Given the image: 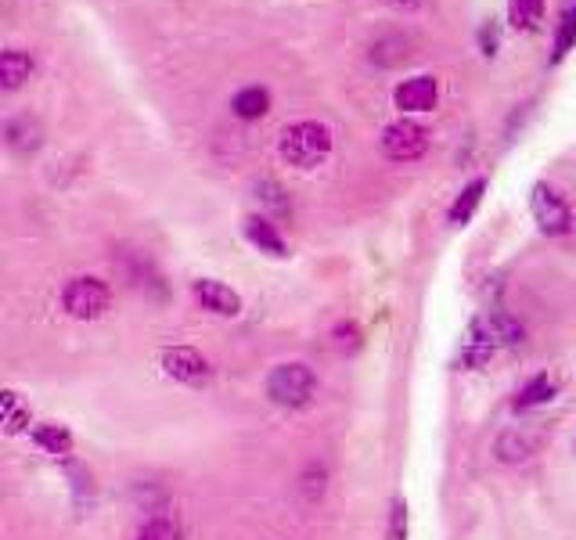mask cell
I'll list each match as a JSON object with an SVG mask.
<instances>
[{
  "instance_id": "obj_1",
  "label": "cell",
  "mask_w": 576,
  "mask_h": 540,
  "mask_svg": "<svg viewBox=\"0 0 576 540\" xmlns=\"http://www.w3.org/2000/svg\"><path fill=\"white\" fill-rule=\"evenodd\" d=\"M281 159L296 170H314L332 155V130L317 119H299V123L281 130Z\"/></svg>"
},
{
  "instance_id": "obj_2",
  "label": "cell",
  "mask_w": 576,
  "mask_h": 540,
  "mask_svg": "<svg viewBox=\"0 0 576 540\" xmlns=\"http://www.w3.org/2000/svg\"><path fill=\"white\" fill-rule=\"evenodd\" d=\"M515 342H522V324L519 321H512L508 314L479 317V321L468 328L465 342H461V360L472 364V368H479V364H486L497 350L515 346Z\"/></svg>"
},
{
  "instance_id": "obj_3",
  "label": "cell",
  "mask_w": 576,
  "mask_h": 540,
  "mask_svg": "<svg viewBox=\"0 0 576 540\" xmlns=\"http://www.w3.org/2000/svg\"><path fill=\"white\" fill-rule=\"evenodd\" d=\"M317 393V375L306 364H278L267 375V396L278 407H306Z\"/></svg>"
},
{
  "instance_id": "obj_4",
  "label": "cell",
  "mask_w": 576,
  "mask_h": 540,
  "mask_svg": "<svg viewBox=\"0 0 576 540\" xmlns=\"http://www.w3.org/2000/svg\"><path fill=\"white\" fill-rule=\"evenodd\" d=\"M112 303V292L101 278H72L62 288V306L65 314L76 321H98Z\"/></svg>"
},
{
  "instance_id": "obj_5",
  "label": "cell",
  "mask_w": 576,
  "mask_h": 540,
  "mask_svg": "<svg viewBox=\"0 0 576 540\" xmlns=\"http://www.w3.org/2000/svg\"><path fill=\"white\" fill-rule=\"evenodd\" d=\"M425 148H429V134L418 123H411V119H396V123H389L382 130V152L393 162L422 159Z\"/></svg>"
},
{
  "instance_id": "obj_6",
  "label": "cell",
  "mask_w": 576,
  "mask_h": 540,
  "mask_svg": "<svg viewBox=\"0 0 576 540\" xmlns=\"http://www.w3.org/2000/svg\"><path fill=\"white\" fill-rule=\"evenodd\" d=\"M530 206L544 234H566L569 227H573V213H569L566 198L558 195L555 188H548V184H537V188H533Z\"/></svg>"
},
{
  "instance_id": "obj_7",
  "label": "cell",
  "mask_w": 576,
  "mask_h": 540,
  "mask_svg": "<svg viewBox=\"0 0 576 540\" xmlns=\"http://www.w3.org/2000/svg\"><path fill=\"white\" fill-rule=\"evenodd\" d=\"M162 371L177 378V382L202 386L209 378V360L198 350H191V346H170V350H162Z\"/></svg>"
},
{
  "instance_id": "obj_8",
  "label": "cell",
  "mask_w": 576,
  "mask_h": 540,
  "mask_svg": "<svg viewBox=\"0 0 576 540\" xmlns=\"http://www.w3.org/2000/svg\"><path fill=\"white\" fill-rule=\"evenodd\" d=\"M393 101L400 112H432L440 101V83L436 76H411L393 90Z\"/></svg>"
},
{
  "instance_id": "obj_9",
  "label": "cell",
  "mask_w": 576,
  "mask_h": 540,
  "mask_svg": "<svg viewBox=\"0 0 576 540\" xmlns=\"http://www.w3.org/2000/svg\"><path fill=\"white\" fill-rule=\"evenodd\" d=\"M191 292H195V299L202 303V310H209V314H220V317L242 314V296H238L234 288H227L224 281L198 278L195 285H191Z\"/></svg>"
},
{
  "instance_id": "obj_10",
  "label": "cell",
  "mask_w": 576,
  "mask_h": 540,
  "mask_svg": "<svg viewBox=\"0 0 576 540\" xmlns=\"http://www.w3.org/2000/svg\"><path fill=\"white\" fill-rule=\"evenodd\" d=\"M4 141H8V148L15 155H33L36 148L44 144V126H40L36 116H29V112L11 116L8 123H4Z\"/></svg>"
},
{
  "instance_id": "obj_11",
  "label": "cell",
  "mask_w": 576,
  "mask_h": 540,
  "mask_svg": "<svg viewBox=\"0 0 576 540\" xmlns=\"http://www.w3.org/2000/svg\"><path fill=\"white\" fill-rule=\"evenodd\" d=\"M537 443L540 436L530 429H508L501 432V440H497V458L515 465V461H526L530 454H537Z\"/></svg>"
},
{
  "instance_id": "obj_12",
  "label": "cell",
  "mask_w": 576,
  "mask_h": 540,
  "mask_svg": "<svg viewBox=\"0 0 576 540\" xmlns=\"http://www.w3.org/2000/svg\"><path fill=\"white\" fill-rule=\"evenodd\" d=\"M33 76V58L26 51H4L0 54V87L18 90Z\"/></svg>"
},
{
  "instance_id": "obj_13",
  "label": "cell",
  "mask_w": 576,
  "mask_h": 540,
  "mask_svg": "<svg viewBox=\"0 0 576 540\" xmlns=\"http://www.w3.org/2000/svg\"><path fill=\"white\" fill-rule=\"evenodd\" d=\"M33 443L44 454H54V458H69L72 454V432L65 425H54V422H44L33 429Z\"/></svg>"
},
{
  "instance_id": "obj_14",
  "label": "cell",
  "mask_w": 576,
  "mask_h": 540,
  "mask_svg": "<svg viewBox=\"0 0 576 540\" xmlns=\"http://www.w3.org/2000/svg\"><path fill=\"white\" fill-rule=\"evenodd\" d=\"M231 112L238 119H263L270 112V90L267 87H245L231 98Z\"/></svg>"
},
{
  "instance_id": "obj_15",
  "label": "cell",
  "mask_w": 576,
  "mask_h": 540,
  "mask_svg": "<svg viewBox=\"0 0 576 540\" xmlns=\"http://www.w3.org/2000/svg\"><path fill=\"white\" fill-rule=\"evenodd\" d=\"M555 393H558V382L551 375L530 378V382L519 389V396H515V411H533V407L555 400Z\"/></svg>"
},
{
  "instance_id": "obj_16",
  "label": "cell",
  "mask_w": 576,
  "mask_h": 540,
  "mask_svg": "<svg viewBox=\"0 0 576 540\" xmlns=\"http://www.w3.org/2000/svg\"><path fill=\"white\" fill-rule=\"evenodd\" d=\"M245 234H249V242L256 245L260 252L285 256V242H281V234L274 231V224H267L263 216H249V220H245Z\"/></svg>"
},
{
  "instance_id": "obj_17",
  "label": "cell",
  "mask_w": 576,
  "mask_h": 540,
  "mask_svg": "<svg viewBox=\"0 0 576 540\" xmlns=\"http://www.w3.org/2000/svg\"><path fill=\"white\" fill-rule=\"evenodd\" d=\"M573 47H576V0H569L566 11H562V22H558V29H555V51H551V62H562Z\"/></svg>"
},
{
  "instance_id": "obj_18",
  "label": "cell",
  "mask_w": 576,
  "mask_h": 540,
  "mask_svg": "<svg viewBox=\"0 0 576 540\" xmlns=\"http://www.w3.org/2000/svg\"><path fill=\"white\" fill-rule=\"evenodd\" d=\"M483 191H486V180H472V184L458 195V202L450 206V224L465 227L468 220H472V213H476V206L483 202Z\"/></svg>"
},
{
  "instance_id": "obj_19",
  "label": "cell",
  "mask_w": 576,
  "mask_h": 540,
  "mask_svg": "<svg viewBox=\"0 0 576 540\" xmlns=\"http://www.w3.org/2000/svg\"><path fill=\"white\" fill-rule=\"evenodd\" d=\"M0 414H4V432H11V436L29 425V407H22L18 393H11V389H4V396H0Z\"/></svg>"
},
{
  "instance_id": "obj_20",
  "label": "cell",
  "mask_w": 576,
  "mask_h": 540,
  "mask_svg": "<svg viewBox=\"0 0 576 540\" xmlns=\"http://www.w3.org/2000/svg\"><path fill=\"white\" fill-rule=\"evenodd\" d=\"M137 540H180V530H177V519L166 512H155L144 519L141 533H137Z\"/></svg>"
},
{
  "instance_id": "obj_21",
  "label": "cell",
  "mask_w": 576,
  "mask_h": 540,
  "mask_svg": "<svg viewBox=\"0 0 576 540\" xmlns=\"http://www.w3.org/2000/svg\"><path fill=\"white\" fill-rule=\"evenodd\" d=\"M544 15V0H512L508 4V22L512 29H533Z\"/></svg>"
},
{
  "instance_id": "obj_22",
  "label": "cell",
  "mask_w": 576,
  "mask_h": 540,
  "mask_svg": "<svg viewBox=\"0 0 576 540\" xmlns=\"http://www.w3.org/2000/svg\"><path fill=\"white\" fill-rule=\"evenodd\" d=\"M407 537V504L393 501V515H389V540H404Z\"/></svg>"
},
{
  "instance_id": "obj_23",
  "label": "cell",
  "mask_w": 576,
  "mask_h": 540,
  "mask_svg": "<svg viewBox=\"0 0 576 540\" xmlns=\"http://www.w3.org/2000/svg\"><path fill=\"white\" fill-rule=\"evenodd\" d=\"M335 346L339 350H357L360 346V332H357V324H335Z\"/></svg>"
},
{
  "instance_id": "obj_24",
  "label": "cell",
  "mask_w": 576,
  "mask_h": 540,
  "mask_svg": "<svg viewBox=\"0 0 576 540\" xmlns=\"http://www.w3.org/2000/svg\"><path fill=\"white\" fill-rule=\"evenodd\" d=\"M396 11H414V8H422V0H389Z\"/></svg>"
}]
</instances>
